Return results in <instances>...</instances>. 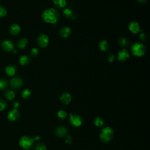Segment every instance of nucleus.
I'll return each instance as SVG.
<instances>
[{
	"label": "nucleus",
	"mask_w": 150,
	"mask_h": 150,
	"mask_svg": "<svg viewBox=\"0 0 150 150\" xmlns=\"http://www.w3.org/2000/svg\"><path fill=\"white\" fill-rule=\"evenodd\" d=\"M60 14L58 10L55 8L46 10L42 15V18L45 23L50 24H56L59 19Z\"/></svg>",
	"instance_id": "1"
},
{
	"label": "nucleus",
	"mask_w": 150,
	"mask_h": 150,
	"mask_svg": "<svg viewBox=\"0 0 150 150\" xmlns=\"http://www.w3.org/2000/svg\"><path fill=\"white\" fill-rule=\"evenodd\" d=\"M118 60L120 62H124L130 58V54L128 51L125 49H123L118 52Z\"/></svg>",
	"instance_id": "11"
},
{
	"label": "nucleus",
	"mask_w": 150,
	"mask_h": 150,
	"mask_svg": "<svg viewBox=\"0 0 150 150\" xmlns=\"http://www.w3.org/2000/svg\"><path fill=\"white\" fill-rule=\"evenodd\" d=\"M31 92L28 89L24 90L22 92V93H21V96H22V97L25 99H29L31 97Z\"/></svg>",
	"instance_id": "24"
},
{
	"label": "nucleus",
	"mask_w": 150,
	"mask_h": 150,
	"mask_svg": "<svg viewBox=\"0 0 150 150\" xmlns=\"http://www.w3.org/2000/svg\"><path fill=\"white\" fill-rule=\"evenodd\" d=\"M70 123L75 127H79L82 125L83 120L82 118L78 115L73 116L72 114H70Z\"/></svg>",
	"instance_id": "8"
},
{
	"label": "nucleus",
	"mask_w": 150,
	"mask_h": 150,
	"mask_svg": "<svg viewBox=\"0 0 150 150\" xmlns=\"http://www.w3.org/2000/svg\"><path fill=\"white\" fill-rule=\"evenodd\" d=\"M16 71H17L16 67L13 65H9L5 68V73L7 75H8L10 76H14L15 75Z\"/></svg>",
	"instance_id": "16"
},
{
	"label": "nucleus",
	"mask_w": 150,
	"mask_h": 150,
	"mask_svg": "<svg viewBox=\"0 0 150 150\" xmlns=\"http://www.w3.org/2000/svg\"><path fill=\"white\" fill-rule=\"evenodd\" d=\"M132 53L137 57H141L144 55L146 52V47L141 43H136L132 47Z\"/></svg>",
	"instance_id": "4"
},
{
	"label": "nucleus",
	"mask_w": 150,
	"mask_h": 150,
	"mask_svg": "<svg viewBox=\"0 0 150 150\" xmlns=\"http://www.w3.org/2000/svg\"><path fill=\"white\" fill-rule=\"evenodd\" d=\"M115 59V56L114 55L112 54V53H109L108 55V60L109 62H113L114 61Z\"/></svg>",
	"instance_id": "32"
},
{
	"label": "nucleus",
	"mask_w": 150,
	"mask_h": 150,
	"mask_svg": "<svg viewBox=\"0 0 150 150\" xmlns=\"http://www.w3.org/2000/svg\"><path fill=\"white\" fill-rule=\"evenodd\" d=\"M128 29H129L130 32L134 34H136L141 31H142L140 28L139 24L136 21H132L129 24V26H128Z\"/></svg>",
	"instance_id": "10"
},
{
	"label": "nucleus",
	"mask_w": 150,
	"mask_h": 150,
	"mask_svg": "<svg viewBox=\"0 0 150 150\" xmlns=\"http://www.w3.org/2000/svg\"><path fill=\"white\" fill-rule=\"evenodd\" d=\"M10 34L12 36H16L21 32V27L18 24H12L9 29Z\"/></svg>",
	"instance_id": "14"
},
{
	"label": "nucleus",
	"mask_w": 150,
	"mask_h": 150,
	"mask_svg": "<svg viewBox=\"0 0 150 150\" xmlns=\"http://www.w3.org/2000/svg\"><path fill=\"white\" fill-rule=\"evenodd\" d=\"M37 44L40 48H46L49 44L48 36L45 34L39 35L37 38Z\"/></svg>",
	"instance_id": "5"
},
{
	"label": "nucleus",
	"mask_w": 150,
	"mask_h": 150,
	"mask_svg": "<svg viewBox=\"0 0 150 150\" xmlns=\"http://www.w3.org/2000/svg\"><path fill=\"white\" fill-rule=\"evenodd\" d=\"M13 106L14 109H17L18 107L19 106V103L18 101H15L14 103H13Z\"/></svg>",
	"instance_id": "35"
},
{
	"label": "nucleus",
	"mask_w": 150,
	"mask_h": 150,
	"mask_svg": "<svg viewBox=\"0 0 150 150\" xmlns=\"http://www.w3.org/2000/svg\"><path fill=\"white\" fill-rule=\"evenodd\" d=\"M10 84L11 87L14 89H18L21 88L23 84V81L19 77H13L10 79Z\"/></svg>",
	"instance_id": "6"
},
{
	"label": "nucleus",
	"mask_w": 150,
	"mask_h": 150,
	"mask_svg": "<svg viewBox=\"0 0 150 150\" xmlns=\"http://www.w3.org/2000/svg\"><path fill=\"white\" fill-rule=\"evenodd\" d=\"M4 97H5V99L7 100H8L9 101H11L14 99V98L15 97V94L14 92H13L12 90H7L5 92Z\"/></svg>",
	"instance_id": "20"
},
{
	"label": "nucleus",
	"mask_w": 150,
	"mask_h": 150,
	"mask_svg": "<svg viewBox=\"0 0 150 150\" xmlns=\"http://www.w3.org/2000/svg\"><path fill=\"white\" fill-rule=\"evenodd\" d=\"M13 52H14V53H17V51H16V50H15V49L13 51Z\"/></svg>",
	"instance_id": "37"
},
{
	"label": "nucleus",
	"mask_w": 150,
	"mask_h": 150,
	"mask_svg": "<svg viewBox=\"0 0 150 150\" xmlns=\"http://www.w3.org/2000/svg\"><path fill=\"white\" fill-rule=\"evenodd\" d=\"M58 117H59L60 118L62 119V120H64L65 118H66V116H67V114H66V112H65V111H63V110H60V111H59V112H58Z\"/></svg>",
	"instance_id": "30"
},
{
	"label": "nucleus",
	"mask_w": 150,
	"mask_h": 150,
	"mask_svg": "<svg viewBox=\"0 0 150 150\" xmlns=\"http://www.w3.org/2000/svg\"><path fill=\"white\" fill-rule=\"evenodd\" d=\"M38 53H39V50L36 48H32L31 51V54L33 56H36L38 55Z\"/></svg>",
	"instance_id": "31"
},
{
	"label": "nucleus",
	"mask_w": 150,
	"mask_h": 150,
	"mask_svg": "<svg viewBox=\"0 0 150 150\" xmlns=\"http://www.w3.org/2000/svg\"><path fill=\"white\" fill-rule=\"evenodd\" d=\"M8 88V82L5 79H0V90H5Z\"/></svg>",
	"instance_id": "22"
},
{
	"label": "nucleus",
	"mask_w": 150,
	"mask_h": 150,
	"mask_svg": "<svg viewBox=\"0 0 150 150\" xmlns=\"http://www.w3.org/2000/svg\"><path fill=\"white\" fill-rule=\"evenodd\" d=\"M139 38L140 39V40H141L142 41H145L147 39V36L144 33H141L139 35Z\"/></svg>",
	"instance_id": "33"
},
{
	"label": "nucleus",
	"mask_w": 150,
	"mask_h": 150,
	"mask_svg": "<svg viewBox=\"0 0 150 150\" xmlns=\"http://www.w3.org/2000/svg\"><path fill=\"white\" fill-rule=\"evenodd\" d=\"M7 11L5 8L3 6L0 5V18L5 16L7 15Z\"/></svg>",
	"instance_id": "29"
},
{
	"label": "nucleus",
	"mask_w": 150,
	"mask_h": 150,
	"mask_svg": "<svg viewBox=\"0 0 150 150\" xmlns=\"http://www.w3.org/2000/svg\"><path fill=\"white\" fill-rule=\"evenodd\" d=\"M20 117V113L17 109H14L10 110L7 115V118L8 120L12 122L17 121Z\"/></svg>",
	"instance_id": "7"
},
{
	"label": "nucleus",
	"mask_w": 150,
	"mask_h": 150,
	"mask_svg": "<svg viewBox=\"0 0 150 150\" xmlns=\"http://www.w3.org/2000/svg\"><path fill=\"white\" fill-rule=\"evenodd\" d=\"M39 136H36L35 138H32L29 136H23L19 140V145L25 149H29L32 147L35 140H39Z\"/></svg>",
	"instance_id": "2"
},
{
	"label": "nucleus",
	"mask_w": 150,
	"mask_h": 150,
	"mask_svg": "<svg viewBox=\"0 0 150 150\" xmlns=\"http://www.w3.org/2000/svg\"><path fill=\"white\" fill-rule=\"evenodd\" d=\"M95 124L97 127H102L104 124V120L101 117H97L95 120Z\"/></svg>",
	"instance_id": "26"
},
{
	"label": "nucleus",
	"mask_w": 150,
	"mask_h": 150,
	"mask_svg": "<svg viewBox=\"0 0 150 150\" xmlns=\"http://www.w3.org/2000/svg\"><path fill=\"white\" fill-rule=\"evenodd\" d=\"M99 48L101 51L103 52L108 51L109 49V46L108 44V42L105 40H103L99 43Z\"/></svg>",
	"instance_id": "19"
},
{
	"label": "nucleus",
	"mask_w": 150,
	"mask_h": 150,
	"mask_svg": "<svg viewBox=\"0 0 150 150\" xmlns=\"http://www.w3.org/2000/svg\"><path fill=\"white\" fill-rule=\"evenodd\" d=\"M71 33V29L68 27H63L61 28L59 31V35L63 38H68L70 35Z\"/></svg>",
	"instance_id": "13"
},
{
	"label": "nucleus",
	"mask_w": 150,
	"mask_h": 150,
	"mask_svg": "<svg viewBox=\"0 0 150 150\" xmlns=\"http://www.w3.org/2000/svg\"><path fill=\"white\" fill-rule=\"evenodd\" d=\"M65 142L67 143V144H71L72 142V138L71 136H66V141Z\"/></svg>",
	"instance_id": "34"
},
{
	"label": "nucleus",
	"mask_w": 150,
	"mask_h": 150,
	"mask_svg": "<svg viewBox=\"0 0 150 150\" xmlns=\"http://www.w3.org/2000/svg\"><path fill=\"white\" fill-rule=\"evenodd\" d=\"M31 62V58L27 55H23L19 59V63L21 65L25 66Z\"/></svg>",
	"instance_id": "18"
},
{
	"label": "nucleus",
	"mask_w": 150,
	"mask_h": 150,
	"mask_svg": "<svg viewBox=\"0 0 150 150\" xmlns=\"http://www.w3.org/2000/svg\"><path fill=\"white\" fill-rule=\"evenodd\" d=\"M68 132V131L66 128L63 126H60L56 128V130L55 131V134L58 137L63 138L67 135Z\"/></svg>",
	"instance_id": "12"
},
{
	"label": "nucleus",
	"mask_w": 150,
	"mask_h": 150,
	"mask_svg": "<svg viewBox=\"0 0 150 150\" xmlns=\"http://www.w3.org/2000/svg\"><path fill=\"white\" fill-rule=\"evenodd\" d=\"M28 42V40L27 38H21L17 41L16 46L20 49H24L26 47Z\"/></svg>",
	"instance_id": "17"
},
{
	"label": "nucleus",
	"mask_w": 150,
	"mask_h": 150,
	"mask_svg": "<svg viewBox=\"0 0 150 150\" xmlns=\"http://www.w3.org/2000/svg\"><path fill=\"white\" fill-rule=\"evenodd\" d=\"M63 15L67 18H73V16H73L72 10L69 8H66L63 11Z\"/></svg>",
	"instance_id": "23"
},
{
	"label": "nucleus",
	"mask_w": 150,
	"mask_h": 150,
	"mask_svg": "<svg viewBox=\"0 0 150 150\" xmlns=\"http://www.w3.org/2000/svg\"><path fill=\"white\" fill-rule=\"evenodd\" d=\"M60 100L63 104H69L72 100V96L68 93H63L60 96Z\"/></svg>",
	"instance_id": "15"
},
{
	"label": "nucleus",
	"mask_w": 150,
	"mask_h": 150,
	"mask_svg": "<svg viewBox=\"0 0 150 150\" xmlns=\"http://www.w3.org/2000/svg\"><path fill=\"white\" fill-rule=\"evenodd\" d=\"M55 5L59 8H63L66 5V0H53Z\"/></svg>",
	"instance_id": "21"
},
{
	"label": "nucleus",
	"mask_w": 150,
	"mask_h": 150,
	"mask_svg": "<svg viewBox=\"0 0 150 150\" xmlns=\"http://www.w3.org/2000/svg\"><path fill=\"white\" fill-rule=\"evenodd\" d=\"M118 44L122 47H125L127 44V40L126 39V38L121 37L118 39Z\"/></svg>",
	"instance_id": "28"
},
{
	"label": "nucleus",
	"mask_w": 150,
	"mask_h": 150,
	"mask_svg": "<svg viewBox=\"0 0 150 150\" xmlns=\"http://www.w3.org/2000/svg\"><path fill=\"white\" fill-rule=\"evenodd\" d=\"M1 48L6 52H11L14 50V45L13 43L9 40H4L1 42Z\"/></svg>",
	"instance_id": "9"
},
{
	"label": "nucleus",
	"mask_w": 150,
	"mask_h": 150,
	"mask_svg": "<svg viewBox=\"0 0 150 150\" xmlns=\"http://www.w3.org/2000/svg\"><path fill=\"white\" fill-rule=\"evenodd\" d=\"M35 150H47L46 145L44 143H38L35 145Z\"/></svg>",
	"instance_id": "27"
},
{
	"label": "nucleus",
	"mask_w": 150,
	"mask_h": 150,
	"mask_svg": "<svg viewBox=\"0 0 150 150\" xmlns=\"http://www.w3.org/2000/svg\"><path fill=\"white\" fill-rule=\"evenodd\" d=\"M7 103L4 100L0 99V112H2L5 110L7 108Z\"/></svg>",
	"instance_id": "25"
},
{
	"label": "nucleus",
	"mask_w": 150,
	"mask_h": 150,
	"mask_svg": "<svg viewBox=\"0 0 150 150\" xmlns=\"http://www.w3.org/2000/svg\"><path fill=\"white\" fill-rule=\"evenodd\" d=\"M100 138L104 143L109 142L113 138V130L110 127L103 128L100 133Z\"/></svg>",
	"instance_id": "3"
},
{
	"label": "nucleus",
	"mask_w": 150,
	"mask_h": 150,
	"mask_svg": "<svg viewBox=\"0 0 150 150\" xmlns=\"http://www.w3.org/2000/svg\"><path fill=\"white\" fill-rule=\"evenodd\" d=\"M137 1L140 4H145L148 0H137Z\"/></svg>",
	"instance_id": "36"
}]
</instances>
